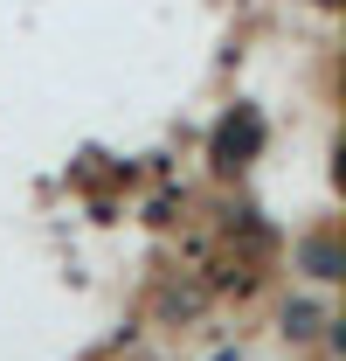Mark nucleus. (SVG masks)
<instances>
[{"label":"nucleus","instance_id":"obj_1","mask_svg":"<svg viewBox=\"0 0 346 361\" xmlns=\"http://www.w3.org/2000/svg\"><path fill=\"white\" fill-rule=\"evenodd\" d=\"M263 146V118L250 111V104H236L229 118H222V139H215V167L222 174H236V167H250Z\"/></svg>","mask_w":346,"mask_h":361}]
</instances>
